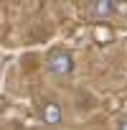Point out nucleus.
Here are the masks:
<instances>
[{
	"mask_svg": "<svg viewBox=\"0 0 127 130\" xmlns=\"http://www.w3.org/2000/svg\"><path fill=\"white\" fill-rule=\"evenodd\" d=\"M46 69H48V74L56 77V79H69V77L74 74V69H76L71 51H66V48H53V51L48 54V59H46Z\"/></svg>",
	"mask_w": 127,
	"mask_h": 130,
	"instance_id": "nucleus-1",
	"label": "nucleus"
},
{
	"mask_svg": "<svg viewBox=\"0 0 127 130\" xmlns=\"http://www.w3.org/2000/svg\"><path fill=\"white\" fill-rule=\"evenodd\" d=\"M122 8H127V5H122V3H112V0H94V3L87 5V15L94 18V21H107V18L122 13Z\"/></svg>",
	"mask_w": 127,
	"mask_h": 130,
	"instance_id": "nucleus-2",
	"label": "nucleus"
},
{
	"mask_svg": "<svg viewBox=\"0 0 127 130\" xmlns=\"http://www.w3.org/2000/svg\"><path fill=\"white\" fill-rule=\"evenodd\" d=\"M41 120H43V125H51V127L61 125L64 122V107L58 102H46L41 107Z\"/></svg>",
	"mask_w": 127,
	"mask_h": 130,
	"instance_id": "nucleus-3",
	"label": "nucleus"
},
{
	"mask_svg": "<svg viewBox=\"0 0 127 130\" xmlns=\"http://www.w3.org/2000/svg\"><path fill=\"white\" fill-rule=\"evenodd\" d=\"M117 130H127V117H124V120H119V125H117Z\"/></svg>",
	"mask_w": 127,
	"mask_h": 130,
	"instance_id": "nucleus-4",
	"label": "nucleus"
}]
</instances>
